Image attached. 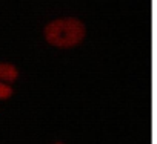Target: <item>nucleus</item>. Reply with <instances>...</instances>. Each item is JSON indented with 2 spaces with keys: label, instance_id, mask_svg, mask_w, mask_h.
I'll list each match as a JSON object with an SVG mask.
<instances>
[{
  "label": "nucleus",
  "instance_id": "obj_3",
  "mask_svg": "<svg viewBox=\"0 0 157 144\" xmlns=\"http://www.w3.org/2000/svg\"><path fill=\"white\" fill-rule=\"evenodd\" d=\"M11 95H13V88L5 81H0V100H8Z\"/></svg>",
  "mask_w": 157,
  "mask_h": 144
},
{
  "label": "nucleus",
  "instance_id": "obj_1",
  "mask_svg": "<svg viewBox=\"0 0 157 144\" xmlns=\"http://www.w3.org/2000/svg\"><path fill=\"white\" fill-rule=\"evenodd\" d=\"M86 29L83 22L74 17H62L49 22L43 29L46 43L59 49H71L85 40Z\"/></svg>",
  "mask_w": 157,
  "mask_h": 144
},
{
  "label": "nucleus",
  "instance_id": "obj_4",
  "mask_svg": "<svg viewBox=\"0 0 157 144\" xmlns=\"http://www.w3.org/2000/svg\"><path fill=\"white\" fill-rule=\"evenodd\" d=\"M56 144H63V142H56Z\"/></svg>",
  "mask_w": 157,
  "mask_h": 144
},
{
  "label": "nucleus",
  "instance_id": "obj_2",
  "mask_svg": "<svg viewBox=\"0 0 157 144\" xmlns=\"http://www.w3.org/2000/svg\"><path fill=\"white\" fill-rule=\"evenodd\" d=\"M19 78V70L11 63H0V81L13 83Z\"/></svg>",
  "mask_w": 157,
  "mask_h": 144
}]
</instances>
